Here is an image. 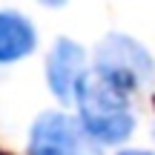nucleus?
Instances as JSON below:
<instances>
[{"instance_id":"obj_1","label":"nucleus","mask_w":155,"mask_h":155,"mask_svg":"<svg viewBox=\"0 0 155 155\" xmlns=\"http://www.w3.org/2000/svg\"><path fill=\"white\" fill-rule=\"evenodd\" d=\"M78 109H81L83 132L101 144H121L132 135L135 118L127 106V95L115 92L98 75H83L78 83Z\"/></svg>"},{"instance_id":"obj_4","label":"nucleus","mask_w":155,"mask_h":155,"mask_svg":"<svg viewBox=\"0 0 155 155\" xmlns=\"http://www.w3.org/2000/svg\"><path fill=\"white\" fill-rule=\"evenodd\" d=\"M83 49L69 38H61L46 61V81L61 101H72L78 83L83 81Z\"/></svg>"},{"instance_id":"obj_2","label":"nucleus","mask_w":155,"mask_h":155,"mask_svg":"<svg viewBox=\"0 0 155 155\" xmlns=\"http://www.w3.org/2000/svg\"><path fill=\"white\" fill-rule=\"evenodd\" d=\"M95 66H98L101 81L109 83L121 95L135 92L141 83L152 81V75H155V63H152L150 52L127 35H109L98 46Z\"/></svg>"},{"instance_id":"obj_3","label":"nucleus","mask_w":155,"mask_h":155,"mask_svg":"<svg viewBox=\"0 0 155 155\" xmlns=\"http://www.w3.org/2000/svg\"><path fill=\"white\" fill-rule=\"evenodd\" d=\"M29 155H98L95 141L61 112H46L35 121Z\"/></svg>"},{"instance_id":"obj_5","label":"nucleus","mask_w":155,"mask_h":155,"mask_svg":"<svg viewBox=\"0 0 155 155\" xmlns=\"http://www.w3.org/2000/svg\"><path fill=\"white\" fill-rule=\"evenodd\" d=\"M38 46L35 26L17 12H0V63H12L32 55Z\"/></svg>"},{"instance_id":"obj_6","label":"nucleus","mask_w":155,"mask_h":155,"mask_svg":"<svg viewBox=\"0 0 155 155\" xmlns=\"http://www.w3.org/2000/svg\"><path fill=\"white\" fill-rule=\"evenodd\" d=\"M121 155H152V152H147V150H127V152H121Z\"/></svg>"},{"instance_id":"obj_7","label":"nucleus","mask_w":155,"mask_h":155,"mask_svg":"<svg viewBox=\"0 0 155 155\" xmlns=\"http://www.w3.org/2000/svg\"><path fill=\"white\" fill-rule=\"evenodd\" d=\"M0 155H9V152H0Z\"/></svg>"}]
</instances>
